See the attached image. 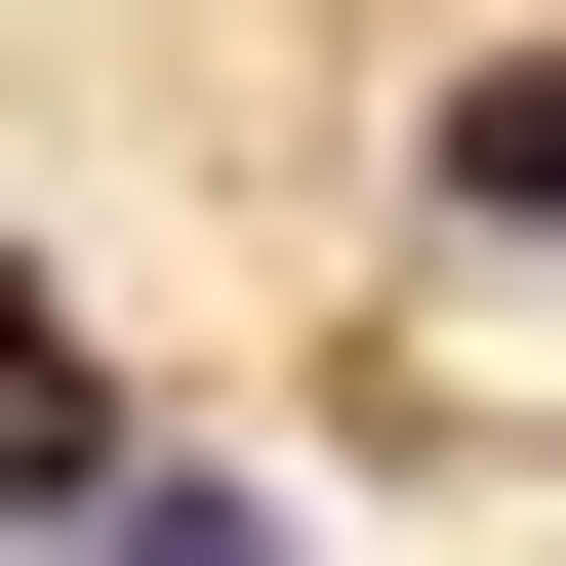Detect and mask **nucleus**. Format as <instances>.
Returning a JSON list of instances; mask_svg holds the SVG:
<instances>
[{
    "label": "nucleus",
    "instance_id": "f257e3e1",
    "mask_svg": "<svg viewBox=\"0 0 566 566\" xmlns=\"http://www.w3.org/2000/svg\"><path fill=\"white\" fill-rule=\"evenodd\" d=\"M41 566H283V526H243V485H163V446H122V365H41Z\"/></svg>",
    "mask_w": 566,
    "mask_h": 566
},
{
    "label": "nucleus",
    "instance_id": "f03ea898",
    "mask_svg": "<svg viewBox=\"0 0 566 566\" xmlns=\"http://www.w3.org/2000/svg\"><path fill=\"white\" fill-rule=\"evenodd\" d=\"M446 202H485V243H566V0H526V41H446Z\"/></svg>",
    "mask_w": 566,
    "mask_h": 566
}]
</instances>
